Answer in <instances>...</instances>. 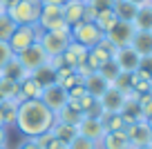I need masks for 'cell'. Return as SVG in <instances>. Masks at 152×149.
Instances as JSON below:
<instances>
[{"label":"cell","instance_id":"38","mask_svg":"<svg viewBox=\"0 0 152 149\" xmlns=\"http://www.w3.org/2000/svg\"><path fill=\"white\" fill-rule=\"evenodd\" d=\"M114 2H116V0H90L87 5L99 14V11H105V9H114Z\"/></svg>","mask_w":152,"mask_h":149},{"label":"cell","instance_id":"7","mask_svg":"<svg viewBox=\"0 0 152 149\" xmlns=\"http://www.w3.org/2000/svg\"><path fill=\"white\" fill-rule=\"evenodd\" d=\"M114 51H116V47H114L112 42H110L107 38L103 36V40H101L96 47H92L90 51H87V60H85V65L90 67L92 71H99L107 60H112V58H114Z\"/></svg>","mask_w":152,"mask_h":149},{"label":"cell","instance_id":"26","mask_svg":"<svg viewBox=\"0 0 152 149\" xmlns=\"http://www.w3.org/2000/svg\"><path fill=\"white\" fill-rule=\"evenodd\" d=\"M137 9L139 7H134L130 0H116V2H114V14H116L119 20H123V22H132L134 16H137Z\"/></svg>","mask_w":152,"mask_h":149},{"label":"cell","instance_id":"33","mask_svg":"<svg viewBox=\"0 0 152 149\" xmlns=\"http://www.w3.org/2000/svg\"><path fill=\"white\" fill-rule=\"evenodd\" d=\"M99 74L103 76V78L107 80L110 85H112L114 80L119 78L121 69H119V65H116V62H114V58H112V60H107V62H105V65H103V67H101V69H99Z\"/></svg>","mask_w":152,"mask_h":149},{"label":"cell","instance_id":"22","mask_svg":"<svg viewBox=\"0 0 152 149\" xmlns=\"http://www.w3.org/2000/svg\"><path fill=\"white\" fill-rule=\"evenodd\" d=\"M16 116H18V100H2L0 103V125L2 127H16Z\"/></svg>","mask_w":152,"mask_h":149},{"label":"cell","instance_id":"14","mask_svg":"<svg viewBox=\"0 0 152 149\" xmlns=\"http://www.w3.org/2000/svg\"><path fill=\"white\" fill-rule=\"evenodd\" d=\"M87 47H83V45H78V42H74L72 40L69 45H67V49L61 54L63 56V60H65V67H69V69H78L81 65H85V60H87Z\"/></svg>","mask_w":152,"mask_h":149},{"label":"cell","instance_id":"32","mask_svg":"<svg viewBox=\"0 0 152 149\" xmlns=\"http://www.w3.org/2000/svg\"><path fill=\"white\" fill-rule=\"evenodd\" d=\"M16 27H18V25L9 18V14H7V11H2V14H0V40L7 42V40L11 38V33H14Z\"/></svg>","mask_w":152,"mask_h":149},{"label":"cell","instance_id":"53","mask_svg":"<svg viewBox=\"0 0 152 149\" xmlns=\"http://www.w3.org/2000/svg\"><path fill=\"white\" fill-rule=\"evenodd\" d=\"M150 7H152V0H150Z\"/></svg>","mask_w":152,"mask_h":149},{"label":"cell","instance_id":"27","mask_svg":"<svg viewBox=\"0 0 152 149\" xmlns=\"http://www.w3.org/2000/svg\"><path fill=\"white\" fill-rule=\"evenodd\" d=\"M54 116H56V122H67V125H78V122L83 120V114L76 107H72V105H65V107L58 109Z\"/></svg>","mask_w":152,"mask_h":149},{"label":"cell","instance_id":"24","mask_svg":"<svg viewBox=\"0 0 152 149\" xmlns=\"http://www.w3.org/2000/svg\"><path fill=\"white\" fill-rule=\"evenodd\" d=\"M134 29L137 31H152V7L145 5V7H139L137 9V16L132 20Z\"/></svg>","mask_w":152,"mask_h":149},{"label":"cell","instance_id":"18","mask_svg":"<svg viewBox=\"0 0 152 149\" xmlns=\"http://www.w3.org/2000/svg\"><path fill=\"white\" fill-rule=\"evenodd\" d=\"M99 149H132V147H130V140L125 136V131H107L101 138Z\"/></svg>","mask_w":152,"mask_h":149},{"label":"cell","instance_id":"34","mask_svg":"<svg viewBox=\"0 0 152 149\" xmlns=\"http://www.w3.org/2000/svg\"><path fill=\"white\" fill-rule=\"evenodd\" d=\"M137 78H145V80H152V56H141L139 60V67L134 71Z\"/></svg>","mask_w":152,"mask_h":149},{"label":"cell","instance_id":"31","mask_svg":"<svg viewBox=\"0 0 152 149\" xmlns=\"http://www.w3.org/2000/svg\"><path fill=\"white\" fill-rule=\"evenodd\" d=\"M112 87H116L123 96H137V93L132 91V74H123V71H121L119 78L112 82Z\"/></svg>","mask_w":152,"mask_h":149},{"label":"cell","instance_id":"49","mask_svg":"<svg viewBox=\"0 0 152 149\" xmlns=\"http://www.w3.org/2000/svg\"><path fill=\"white\" fill-rule=\"evenodd\" d=\"M150 93H152V80H150Z\"/></svg>","mask_w":152,"mask_h":149},{"label":"cell","instance_id":"16","mask_svg":"<svg viewBox=\"0 0 152 149\" xmlns=\"http://www.w3.org/2000/svg\"><path fill=\"white\" fill-rule=\"evenodd\" d=\"M83 87H85V91L90 93V96L101 98L105 91H107L110 82H107V80H105L101 74H99V71H92L90 76H85V78H83Z\"/></svg>","mask_w":152,"mask_h":149},{"label":"cell","instance_id":"9","mask_svg":"<svg viewBox=\"0 0 152 149\" xmlns=\"http://www.w3.org/2000/svg\"><path fill=\"white\" fill-rule=\"evenodd\" d=\"M40 100L45 103V107L52 109L54 114L58 111V109H63L67 105V100H69V96H67V91L61 87V85L56 82H49L43 87V93H40Z\"/></svg>","mask_w":152,"mask_h":149},{"label":"cell","instance_id":"40","mask_svg":"<svg viewBox=\"0 0 152 149\" xmlns=\"http://www.w3.org/2000/svg\"><path fill=\"white\" fill-rule=\"evenodd\" d=\"M16 149H43V147L38 145L36 138H23V140L18 142V147H16Z\"/></svg>","mask_w":152,"mask_h":149},{"label":"cell","instance_id":"45","mask_svg":"<svg viewBox=\"0 0 152 149\" xmlns=\"http://www.w3.org/2000/svg\"><path fill=\"white\" fill-rule=\"evenodd\" d=\"M134 7H145V5H150V0H130Z\"/></svg>","mask_w":152,"mask_h":149},{"label":"cell","instance_id":"51","mask_svg":"<svg viewBox=\"0 0 152 149\" xmlns=\"http://www.w3.org/2000/svg\"><path fill=\"white\" fill-rule=\"evenodd\" d=\"M81 2H90V0H81Z\"/></svg>","mask_w":152,"mask_h":149},{"label":"cell","instance_id":"13","mask_svg":"<svg viewBox=\"0 0 152 149\" xmlns=\"http://www.w3.org/2000/svg\"><path fill=\"white\" fill-rule=\"evenodd\" d=\"M78 129V136L87 140H94V142H101V138L105 136V127L101 122V118H90V116H83V120L76 125Z\"/></svg>","mask_w":152,"mask_h":149},{"label":"cell","instance_id":"48","mask_svg":"<svg viewBox=\"0 0 152 149\" xmlns=\"http://www.w3.org/2000/svg\"><path fill=\"white\" fill-rule=\"evenodd\" d=\"M0 149H9V147H7V145H2V147H0Z\"/></svg>","mask_w":152,"mask_h":149},{"label":"cell","instance_id":"11","mask_svg":"<svg viewBox=\"0 0 152 149\" xmlns=\"http://www.w3.org/2000/svg\"><path fill=\"white\" fill-rule=\"evenodd\" d=\"M125 136H128V140H130V147H143V145L152 142V131H150V127H148L145 118L125 127Z\"/></svg>","mask_w":152,"mask_h":149},{"label":"cell","instance_id":"43","mask_svg":"<svg viewBox=\"0 0 152 149\" xmlns=\"http://www.w3.org/2000/svg\"><path fill=\"white\" fill-rule=\"evenodd\" d=\"M14 2H18V0H0V7H2V9L7 11V9L11 7V5H14Z\"/></svg>","mask_w":152,"mask_h":149},{"label":"cell","instance_id":"10","mask_svg":"<svg viewBox=\"0 0 152 149\" xmlns=\"http://www.w3.org/2000/svg\"><path fill=\"white\" fill-rule=\"evenodd\" d=\"M134 31H137V29H134L132 22H123V20H119V22L110 29V31H105V38H107V40L112 42L116 49H121V47L132 45Z\"/></svg>","mask_w":152,"mask_h":149},{"label":"cell","instance_id":"3","mask_svg":"<svg viewBox=\"0 0 152 149\" xmlns=\"http://www.w3.org/2000/svg\"><path fill=\"white\" fill-rule=\"evenodd\" d=\"M36 27L38 31H69L65 18H63V7L47 5V2H43V7H40V18H38Z\"/></svg>","mask_w":152,"mask_h":149},{"label":"cell","instance_id":"21","mask_svg":"<svg viewBox=\"0 0 152 149\" xmlns=\"http://www.w3.org/2000/svg\"><path fill=\"white\" fill-rule=\"evenodd\" d=\"M27 76H29L27 69L20 65V60H18L16 56L7 62L2 69H0V78H5V80H16V82H20V80H25Z\"/></svg>","mask_w":152,"mask_h":149},{"label":"cell","instance_id":"41","mask_svg":"<svg viewBox=\"0 0 152 149\" xmlns=\"http://www.w3.org/2000/svg\"><path fill=\"white\" fill-rule=\"evenodd\" d=\"M45 149H69V145L67 142H63V140H58V138H52L47 142V147Z\"/></svg>","mask_w":152,"mask_h":149},{"label":"cell","instance_id":"6","mask_svg":"<svg viewBox=\"0 0 152 149\" xmlns=\"http://www.w3.org/2000/svg\"><path fill=\"white\" fill-rule=\"evenodd\" d=\"M72 42L69 31H40L38 33V45L43 47L47 56H61L67 49V45Z\"/></svg>","mask_w":152,"mask_h":149},{"label":"cell","instance_id":"46","mask_svg":"<svg viewBox=\"0 0 152 149\" xmlns=\"http://www.w3.org/2000/svg\"><path fill=\"white\" fill-rule=\"evenodd\" d=\"M132 149H152V142L150 145H143V147H132Z\"/></svg>","mask_w":152,"mask_h":149},{"label":"cell","instance_id":"37","mask_svg":"<svg viewBox=\"0 0 152 149\" xmlns=\"http://www.w3.org/2000/svg\"><path fill=\"white\" fill-rule=\"evenodd\" d=\"M69 149H99V142L87 140V138H83V136H76L69 142Z\"/></svg>","mask_w":152,"mask_h":149},{"label":"cell","instance_id":"44","mask_svg":"<svg viewBox=\"0 0 152 149\" xmlns=\"http://www.w3.org/2000/svg\"><path fill=\"white\" fill-rule=\"evenodd\" d=\"M40 2H47V5H58V7H63L67 0H40Z\"/></svg>","mask_w":152,"mask_h":149},{"label":"cell","instance_id":"52","mask_svg":"<svg viewBox=\"0 0 152 149\" xmlns=\"http://www.w3.org/2000/svg\"><path fill=\"white\" fill-rule=\"evenodd\" d=\"M0 103H2V96H0Z\"/></svg>","mask_w":152,"mask_h":149},{"label":"cell","instance_id":"25","mask_svg":"<svg viewBox=\"0 0 152 149\" xmlns=\"http://www.w3.org/2000/svg\"><path fill=\"white\" fill-rule=\"evenodd\" d=\"M52 134H54V138H58V140H63V142L69 145L72 140L78 136V129H76V125H67V122H54Z\"/></svg>","mask_w":152,"mask_h":149},{"label":"cell","instance_id":"30","mask_svg":"<svg viewBox=\"0 0 152 149\" xmlns=\"http://www.w3.org/2000/svg\"><path fill=\"white\" fill-rule=\"evenodd\" d=\"M101 122L105 127V134L107 131H125V122L121 118V114H103L101 116Z\"/></svg>","mask_w":152,"mask_h":149},{"label":"cell","instance_id":"23","mask_svg":"<svg viewBox=\"0 0 152 149\" xmlns=\"http://www.w3.org/2000/svg\"><path fill=\"white\" fill-rule=\"evenodd\" d=\"M132 47L139 56H152V31H134Z\"/></svg>","mask_w":152,"mask_h":149},{"label":"cell","instance_id":"19","mask_svg":"<svg viewBox=\"0 0 152 149\" xmlns=\"http://www.w3.org/2000/svg\"><path fill=\"white\" fill-rule=\"evenodd\" d=\"M40 93H43V85L38 82L31 74L25 80H20V103L23 100H40Z\"/></svg>","mask_w":152,"mask_h":149},{"label":"cell","instance_id":"28","mask_svg":"<svg viewBox=\"0 0 152 149\" xmlns=\"http://www.w3.org/2000/svg\"><path fill=\"white\" fill-rule=\"evenodd\" d=\"M0 96H2V100H18L20 103V82L0 78Z\"/></svg>","mask_w":152,"mask_h":149},{"label":"cell","instance_id":"8","mask_svg":"<svg viewBox=\"0 0 152 149\" xmlns=\"http://www.w3.org/2000/svg\"><path fill=\"white\" fill-rule=\"evenodd\" d=\"M20 60V65L27 69V74H34V71L38 69V67H43V65H47L49 62V56H47V51H45L43 47L38 45V42H34L29 49H25V51H20L18 56H16Z\"/></svg>","mask_w":152,"mask_h":149},{"label":"cell","instance_id":"17","mask_svg":"<svg viewBox=\"0 0 152 149\" xmlns=\"http://www.w3.org/2000/svg\"><path fill=\"white\" fill-rule=\"evenodd\" d=\"M83 11H85V2H81V0H67L63 5V18H65L67 27H74V25L83 22Z\"/></svg>","mask_w":152,"mask_h":149},{"label":"cell","instance_id":"35","mask_svg":"<svg viewBox=\"0 0 152 149\" xmlns=\"http://www.w3.org/2000/svg\"><path fill=\"white\" fill-rule=\"evenodd\" d=\"M31 76L43 85V87H45V85H49V82H54V69L49 67V62H47V65H43V67H38Z\"/></svg>","mask_w":152,"mask_h":149},{"label":"cell","instance_id":"42","mask_svg":"<svg viewBox=\"0 0 152 149\" xmlns=\"http://www.w3.org/2000/svg\"><path fill=\"white\" fill-rule=\"evenodd\" d=\"M7 142H9V129L0 125V147H2V145H7Z\"/></svg>","mask_w":152,"mask_h":149},{"label":"cell","instance_id":"39","mask_svg":"<svg viewBox=\"0 0 152 149\" xmlns=\"http://www.w3.org/2000/svg\"><path fill=\"white\" fill-rule=\"evenodd\" d=\"M14 58V54H11V49H9V45H7L5 40H0V69L7 65V62Z\"/></svg>","mask_w":152,"mask_h":149},{"label":"cell","instance_id":"5","mask_svg":"<svg viewBox=\"0 0 152 149\" xmlns=\"http://www.w3.org/2000/svg\"><path fill=\"white\" fill-rule=\"evenodd\" d=\"M69 36H72V40H74V42H78V45L92 49V47H96L101 40H103L105 33L101 31L94 22H85V20H83V22L69 27Z\"/></svg>","mask_w":152,"mask_h":149},{"label":"cell","instance_id":"47","mask_svg":"<svg viewBox=\"0 0 152 149\" xmlns=\"http://www.w3.org/2000/svg\"><path fill=\"white\" fill-rule=\"evenodd\" d=\"M145 122H148V127H150V131H152V116H150V118H145Z\"/></svg>","mask_w":152,"mask_h":149},{"label":"cell","instance_id":"2","mask_svg":"<svg viewBox=\"0 0 152 149\" xmlns=\"http://www.w3.org/2000/svg\"><path fill=\"white\" fill-rule=\"evenodd\" d=\"M40 0H18L7 9V14L16 25H36L40 18Z\"/></svg>","mask_w":152,"mask_h":149},{"label":"cell","instance_id":"15","mask_svg":"<svg viewBox=\"0 0 152 149\" xmlns=\"http://www.w3.org/2000/svg\"><path fill=\"white\" fill-rule=\"evenodd\" d=\"M99 100H101V107H103V114H119L121 107H123V103H125V96L116 87L110 85L107 91H105Z\"/></svg>","mask_w":152,"mask_h":149},{"label":"cell","instance_id":"36","mask_svg":"<svg viewBox=\"0 0 152 149\" xmlns=\"http://www.w3.org/2000/svg\"><path fill=\"white\" fill-rule=\"evenodd\" d=\"M139 109H141V116L143 118H150L152 116V93H141L137 98Z\"/></svg>","mask_w":152,"mask_h":149},{"label":"cell","instance_id":"4","mask_svg":"<svg viewBox=\"0 0 152 149\" xmlns=\"http://www.w3.org/2000/svg\"><path fill=\"white\" fill-rule=\"evenodd\" d=\"M38 33H40V31H38L36 25H18V27L14 29V33H11V38L7 40L11 54L18 56L20 51L29 49L34 42H38Z\"/></svg>","mask_w":152,"mask_h":149},{"label":"cell","instance_id":"29","mask_svg":"<svg viewBox=\"0 0 152 149\" xmlns=\"http://www.w3.org/2000/svg\"><path fill=\"white\" fill-rule=\"evenodd\" d=\"M119 22V18H116V14H114V9H105V11H99L94 18V25L101 29V31H110V29L114 27V25Z\"/></svg>","mask_w":152,"mask_h":149},{"label":"cell","instance_id":"20","mask_svg":"<svg viewBox=\"0 0 152 149\" xmlns=\"http://www.w3.org/2000/svg\"><path fill=\"white\" fill-rule=\"evenodd\" d=\"M137 98L139 96H125V103H123V107H121V111H119L121 118H123V122H125V127L132 125V122H137V120H143Z\"/></svg>","mask_w":152,"mask_h":149},{"label":"cell","instance_id":"12","mask_svg":"<svg viewBox=\"0 0 152 149\" xmlns=\"http://www.w3.org/2000/svg\"><path fill=\"white\" fill-rule=\"evenodd\" d=\"M139 60H141V56L134 51L132 45L121 47V49H116V51H114V62L119 65V69L123 71V74H134V71H137V67H139Z\"/></svg>","mask_w":152,"mask_h":149},{"label":"cell","instance_id":"1","mask_svg":"<svg viewBox=\"0 0 152 149\" xmlns=\"http://www.w3.org/2000/svg\"><path fill=\"white\" fill-rule=\"evenodd\" d=\"M56 122L52 109L45 107L43 100H23L18 103V116H16V129L25 138H38L40 134L49 131Z\"/></svg>","mask_w":152,"mask_h":149},{"label":"cell","instance_id":"50","mask_svg":"<svg viewBox=\"0 0 152 149\" xmlns=\"http://www.w3.org/2000/svg\"><path fill=\"white\" fill-rule=\"evenodd\" d=\"M2 11H5V9H2V7H0V14H2Z\"/></svg>","mask_w":152,"mask_h":149}]
</instances>
